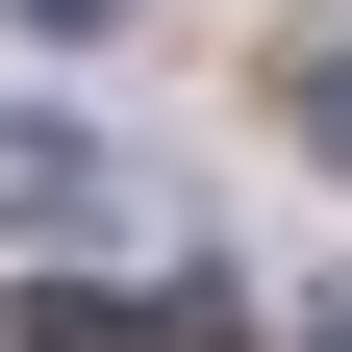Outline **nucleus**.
Masks as SVG:
<instances>
[{"label":"nucleus","mask_w":352,"mask_h":352,"mask_svg":"<svg viewBox=\"0 0 352 352\" xmlns=\"http://www.w3.org/2000/svg\"><path fill=\"white\" fill-rule=\"evenodd\" d=\"M0 352H227V277H51Z\"/></svg>","instance_id":"f257e3e1"},{"label":"nucleus","mask_w":352,"mask_h":352,"mask_svg":"<svg viewBox=\"0 0 352 352\" xmlns=\"http://www.w3.org/2000/svg\"><path fill=\"white\" fill-rule=\"evenodd\" d=\"M101 201H126V176H101V126H51V101H0V227H25V252H76Z\"/></svg>","instance_id":"f03ea898"},{"label":"nucleus","mask_w":352,"mask_h":352,"mask_svg":"<svg viewBox=\"0 0 352 352\" xmlns=\"http://www.w3.org/2000/svg\"><path fill=\"white\" fill-rule=\"evenodd\" d=\"M302 151H327V176H352V51H302Z\"/></svg>","instance_id":"7ed1b4c3"},{"label":"nucleus","mask_w":352,"mask_h":352,"mask_svg":"<svg viewBox=\"0 0 352 352\" xmlns=\"http://www.w3.org/2000/svg\"><path fill=\"white\" fill-rule=\"evenodd\" d=\"M25 25H126V0H25Z\"/></svg>","instance_id":"20e7f679"},{"label":"nucleus","mask_w":352,"mask_h":352,"mask_svg":"<svg viewBox=\"0 0 352 352\" xmlns=\"http://www.w3.org/2000/svg\"><path fill=\"white\" fill-rule=\"evenodd\" d=\"M327 352H352V327H327Z\"/></svg>","instance_id":"39448f33"}]
</instances>
